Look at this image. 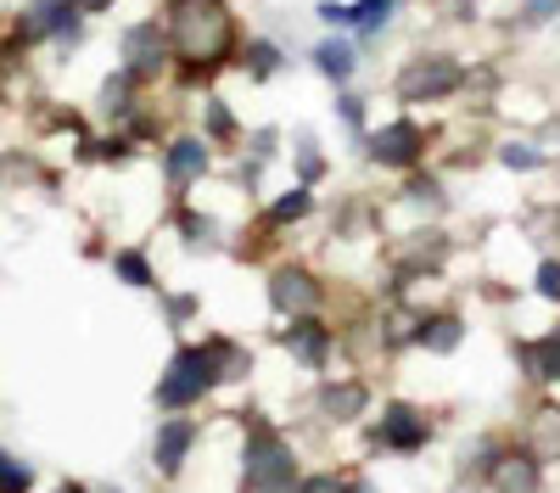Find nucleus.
Segmentation results:
<instances>
[{"label":"nucleus","instance_id":"23","mask_svg":"<svg viewBox=\"0 0 560 493\" xmlns=\"http://www.w3.org/2000/svg\"><path fill=\"white\" fill-rule=\"evenodd\" d=\"M504 163L510 168H538V152L533 146H504Z\"/></svg>","mask_w":560,"mask_h":493},{"label":"nucleus","instance_id":"5","mask_svg":"<svg viewBox=\"0 0 560 493\" xmlns=\"http://www.w3.org/2000/svg\"><path fill=\"white\" fill-rule=\"evenodd\" d=\"M124 51H129V73H135V79H158L163 62H168V45H163V34H158L152 23L129 28V34H124Z\"/></svg>","mask_w":560,"mask_h":493},{"label":"nucleus","instance_id":"20","mask_svg":"<svg viewBox=\"0 0 560 493\" xmlns=\"http://www.w3.org/2000/svg\"><path fill=\"white\" fill-rule=\"evenodd\" d=\"M124 102H129V79H107V84H102V107L118 113Z\"/></svg>","mask_w":560,"mask_h":493},{"label":"nucleus","instance_id":"11","mask_svg":"<svg viewBox=\"0 0 560 493\" xmlns=\"http://www.w3.org/2000/svg\"><path fill=\"white\" fill-rule=\"evenodd\" d=\"M202 168H208V146L202 141H174L168 146V179L174 186H191Z\"/></svg>","mask_w":560,"mask_h":493},{"label":"nucleus","instance_id":"30","mask_svg":"<svg viewBox=\"0 0 560 493\" xmlns=\"http://www.w3.org/2000/svg\"><path fill=\"white\" fill-rule=\"evenodd\" d=\"M62 493H79V488H62Z\"/></svg>","mask_w":560,"mask_h":493},{"label":"nucleus","instance_id":"6","mask_svg":"<svg viewBox=\"0 0 560 493\" xmlns=\"http://www.w3.org/2000/svg\"><path fill=\"white\" fill-rule=\"evenodd\" d=\"M370 152H376V163H387V168H409L420 157V129L415 124H387L382 134H370Z\"/></svg>","mask_w":560,"mask_h":493},{"label":"nucleus","instance_id":"19","mask_svg":"<svg viewBox=\"0 0 560 493\" xmlns=\"http://www.w3.org/2000/svg\"><path fill=\"white\" fill-rule=\"evenodd\" d=\"M118 275H124L129 286H147V281H152V275H147V258H140V253H124V258H118Z\"/></svg>","mask_w":560,"mask_h":493},{"label":"nucleus","instance_id":"2","mask_svg":"<svg viewBox=\"0 0 560 493\" xmlns=\"http://www.w3.org/2000/svg\"><path fill=\"white\" fill-rule=\"evenodd\" d=\"M236 371H242V353H236V348H224V342H213V348H185L174 365H168L158 398L168 403V410H179V403H197L213 382L236 376Z\"/></svg>","mask_w":560,"mask_h":493},{"label":"nucleus","instance_id":"14","mask_svg":"<svg viewBox=\"0 0 560 493\" xmlns=\"http://www.w3.org/2000/svg\"><path fill=\"white\" fill-rule=\"evenodd\" d=\"M314 62H319V73H325V79H348V73H353V45L325 39L319 51H314Z\"/></svg>","mask_w":560,"mask_h":493},{"label":"nucleus","instance_id":"1","mask_svg":"<svg viewBox=\"0 0 560 493\" xmlns=\"http://www.w3.org/2000/svg\"><path fill=\"white\" fill-rule=\"evenodd\" d=\"M230 39H236V23H230L224 0H174V12H168V45H174L185 62L213 68L230 51Z\"/></svg>","mask_w":560,"mask_h":493},{"label":"nucleus","instance_id":"24","mask_svg":"<svg viewBox=\"0 0 560 493\" xmlns=\"http://www.w3.org/2000/svg\"><path fill=\"white\" fill-rule=\"evenodd\" d=\"M538 292L544 297H560V263H544L538 269Z\"/></svg>","mask_w":560,"mask_h":493},{"label":"nucleus","instance_id":"16","mask_svg":"<svg viewBox=\"0 0 560 493\" xmlns=\"http://www.w3.org/2000/svg\"><path fill=\"white\" fill-rule=\"evenodd\" d=\"M527 365H533L538 376H555V382H560V337L533 342V348H527Z\"/></svg>","mask_w":560,"mask_h":493},{"label":"nucleus","instance_id":"13","mask_svg":"<svg viewBox=\"0 0 560 493\" xmlns=\"http://www.w3.org/2000/svg\"><path fill=\"white\" fill-rule=\"evenodd\" d=\"M325 415H331V421H353L359 415V403H364V387L359 382H342V387H325Z\"/></svg>","mask_w":560,"mask_h":493},{"label":"nucleus","instance_id":"17","mask_svg":"<svg viewBox=\"0 0 560 493\" xmlns=\"http://www.w3.org/2000/svg\"><path fill=\"white\" fill-rule=\"evenodd\" d=\"M28 482H34L28 466H18V460L0 455V493H28Z\"/></svg>","mask_w":560,"mask_h":493},{"label":"nucleus","instance_id":"27","mask_svg":"<svg viewBox=\"0 0 560 493\" xmlns=\"http://www.w3.org/2000/svg\"><path fill=\"white\" fill-rule=\"evenodd\" d=\"M303 493H342V482L337 477H314V482H303Z\"/></svg>","mask_w":560,"mask_h":493},{"label":"nucleus","instance_id":"31","mask_svg":"<svg viewBox=\"0 0 560 493\" xmlns=\"http://www.w3.org/2000/svg\"><path fill=\"white\" fill-rule=\"evenodd\" d=\"M353 493H364V488H353Z\"/></svg>","mask_w":560,"mask_h":493},{"label":"nucleus","instance_id":"22","mask_svg":"<svg viewBox=\"0 0 560 493\" xmlns=\"http://www.w3.org/2000/svg\"><path fill=\"white\" fill-rule=\"evenodd\" d=\"M427 342H432V348H454V342H459V326H454V320H438V326L427 331Z\"/></svg>","mask_w":560,"mask_h":493},{"label":"nucleus","instance_id":"9","mask_svg":"<svg viewBox=\"0 0 560 493\" xmlns=\"http://www.w3.org/2000/svg\"><path fill=\"white\" fill-rule=\"evenodd\" d=\"M68 7H73V0H39V7L28 12V23H23V39H34V34H62V39H73Z\"/></svg>","mask_w":560,"mask_h":493},{"label":"nucleus","instance_id":"26","mask_svg":"<svg viewBox=\"0 0 560 493\" xmlns=\"http://www.w3.org/2000/svg\"><path fill=\"white\" fill-rule=\"evenodd\" d=\"M560 12V0H527V17L533 23H544V17H555Z\"/></svg>","mask_w":560,"mask_h":493},{"label":"nucleus","instance_id":"25","mask_svg":"<svg viewBox=\"0 0 560 493\" xmlns=\"http://www.w3.org/2000/svg\"><path fill=\"white\" fill-rule=\"evenodd\" d=\"M253 73H275V45H253Z\"/></svg>","mask_w":560,"mask_h":493},{"label":"nucleus","instance_id":"7","mask_svg":"<svg viewBox=\"0 0 560 493\" xmlns=\"http://www.w3.org/2000/svg\"><path fill=\"white\" fill-rule=\"evenodd\" d=\"M269 297H275V308H280V314H314L319 286L303 275V269H280V275L269 281Z\"/></svg>","mask_w":560,"mask_h":493},{"label":"nucleus","instance_id":"10","mask_svg":"<svg viewBox=\"0 0 560 493\" xmlns=\"http://www.w3.org/2000/svg\"><path fill=\"white\" fill-rule=\"evenodd\" d=\"M493 488H499V493H533V488H538L533 455H504V460L493 466Z\"/></svg>","mask_w":560,"mask_h":493},{"label":"nucleus","instance_id":"21","mask_svg":"<svg viewBox=\"0 0 560 493\" xmlns=\"http://www.w3.org/2000/svg\"><path fill=\"white\" fill-rule=\"evenodd\" d=\"M298 213H308V191H292V197L275 202V224H280V219H298Z\"/></svg>","mask_w":560,"mask_h":493},{"label":"nucleus","instance_id":"4","mask_svg":"<svg viewBox=\"0 0 560 493\" xmlns=\"http://www.w3.org/2000/svg\"><path fill=\"white\" fill-rule=\"evenodd\" d=\"M247 477H253V488H287L292 482V455L269 432H258L253 448H247Z\"/></svg>","mask_w":560,"mask_h":493},{"label":"nucleus","instance_id":"28","mask_svg":"<svg viewBox=\"0 0 560 493\" xmlns=\"http://www.w3.org/2000/svg\"><path fill=\"white\" fill-rule=\"evenodd\" d=\"M208 118H213V129H219V134H230V113H224V107H219V102H213V107H208Z\"/></svg>","mask_w":560,"mask_h":493},{"label":"nucleus","instance_id":"15","mask_svg":"<svg viewBox=\"0 0 560 493\" xmlns=\"http://www.w3.org/2000/svg\"><path fill=\"white\" fill-rule=\"evenodd\" d=\"M287 342L303 353V365H319V359H325V337H319L308 320H303V326H292V331H287Z\"/></svg>","mask_w":560,"mask_h":493},{"label":"nucleus","instance_id":"29","mask_svg":"<svg viewBox=\"0 0 560 493\" xmlns=\"http://www.w3.org/2000/svg\"><path fill=\"white\" fill-rule=\"evenodd\" d=\"M73 7H79V12H107L113 0H73Z\"/></svg>","mask_w":560,"mask_h":493},{"label":"nucleus","instance_id":"8","mask_svg":"<svg viewBox=\"0 0 560 493\" xmlns=\"http://www.w3.org/2000/svg\"><path fill=\"white\" fill-rule=\"evenodd\" d=\"M382 443H393V448H420V443H427V421H420L409 403H393L387 421H382Z\"/></svg>","mask_w":560,"mask_h":493},{"label":"nucleus","instance_id":"12","mask_svg":"<svg viewBox=\"0 0 560 493\" xmlns=\"http://www.w3.org/2000/svg\"><path fill=\"white\" fill-rule=\"evenodd\" d=\"M197 443V426L191 421H174V426H163V437H158V466L163 471H179V460H185V448Z\"/></svg>","mask_w":560,"mask_h":493},{"label":"nucleus","instance_id":"18","mask_svg":"<svg viewBox=\"0 0 560 493\" xmlns=\"http://www.w3.org/2000/svg\"><path fill=\"white\" fill-rule=\"evenodd\" d=\"M393 17V0H359V7H353V23L359 28H382Z\"/></svg>","mask_w":560,"mask_h":493},{"label":"nucleus","instance_id":"3","mask_svg":"<svg viewBox=\"0 0 560 493\" xmlns=\"http://www.w3.org/2000/svg\"><path fill=\"white\" fill-rule=\"evenodd\" d=\"M459 90V68L448 57H420L398 73V96L404 102H443Z\"/></svg>","mask_w":560,"mask_h":493}]
</instances>
